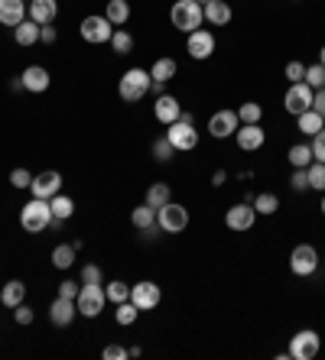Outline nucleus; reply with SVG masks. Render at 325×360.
<instances>
[{"label": "nucleus", "mask_w": 325, "mask_h": 360, "mask_svg": "<svg viewBox=\"0 0 325 360\" xmlns=\"http://www.w3.org/2000/svg\"><path fill=\"white\" fill-rule=\"evenodd\" d=\"M52 221L56 218H52V208L46 198H30L20 208V227H23L26 234H43Z\"/></svg>", "instance_id": "nucleus-1"}, {"label": "nucleus", "mask_w": 325, "mask_h": 360, "mask_svg": "<svg viewBox=\"0 0 325 360\" xmlns=\"http://www.w3.org/2000/svg\"><path fill=\"white\" fill-rule=\"evenodd\" d=\"M170 20L179 33H196L198 26L205 23V13H202V4L198 0H176L170 10Z\"/></svg>", "instance_id": "nucleus-2"}, {"label": "nucleus", "mask_w": 325, "mask_h": 360, "mask_svg": "<svg viewBox=\"0 0 325 360\" xmlns=\"http://www.w3.org/2000/svg\"><path fill=\"white\" fill-rule=\"evenodd\" d=\"M150 88H153V78H150V72H144V68H127L124 78H120V84H117L120 98L127 101V104H137Z\"/></svg>", "instance_id": "nucleus-3"}, {"label": "nucleus", "mask_w": 325, "mask_h": 360, "mask_svg": "<svg viewBox=\"0 0 325 360\" xmlns=\"http://www.w3.org/2000/svg\"><path fill=\"white\" fill-rule=\"evenodd\" d=\"M166 140L176 146V153H189L198 146V130L192 124V114H182L179 120H172L170 130H166Z\"/></svg>", "instance_id": "nucleus-4"}, {"label": "nucleus", "mask_w": 325, "mask_h": 360, "mask_svg": "<svg viewBox=\"0 0 325 360\" xmlns=\"http://www.w3.org/2000/svg\"><path fill=\"white\" fill-rule=\"evenodd\" d=\"M156 227L166 231V234H182L189 227V211L176 201H166L162 208H156Z\"/></svg>", "instance_id": "nucleus-5"}, {"label": "nucleus", "mask_w": 325, "mask_h": 360, "mask_svg": "<svg viewBox=\"0 0 325 360\" xmlns=\"http://www.w3.org/2000/svg\"><path fill=\"white\" fill-rule=\"evenodd\" d=\"M78 315H85V319H98L104 311V305H108V295H104V283L101 285H82L78 289Z\"/></svg>", "instance_id": "nucleus-6"}, {"label": "nucleus", "mask_w": 325, "mask_h": 360, "mask_svg": "<svg viewBox=\"0 0 325 360\" xmlns=\"http://www.w3.org/2000/svg\"><path fill=\"white\" fill-rule=\"evenodd\" d=\"M82 39L85 42H91V46H101V42H111V36H114V23L108 17H85L82 20Z\"/></svg>", "instance_id": "nucleus-7"}, {"label": "nucleus", "mask_w": 325, "mask_h": 360, "mask_svg": "<svg viewBox=\"0 0 325 360\" xmlns=\"http://www.w3.org/2000/svg\"><path fill=\"white\" fill-rule=\"evenodd\" d=\"M319 347H322V338L312 331V328H302L300 335H293V341H290V357L293 360H312L319 354Z\"/></svg>", "instance_id": "nucleus-8"}, {"label": "nucleus", "mask_w": 325, "mask_h": 360, "mask_svg": "<svg viewBox=\"0 0 325 360\" xmlns=\"http://www.w3.org/2000/svg\"><path fill=\"white\" fill-rule=\"evenodd\" d=\"M290 269L293 276H312L319 269V253L316 247H309V243H300V247H293L290 253Z\"/></svg>", "instance_id": "nucleus-9"}, {"label": "nucleus", "mask_w": 325, "mask_h": 360, "mask_svg": "<svg viewBox=\"0 0 325 360\" xmlns=\"http://www.w3.org/2000/svg\"><path fill=\"white\" fill-rule=\"evenodd\" d=\"M312 88H309L306 82H296V84H290V91H286V98H283V108L290 110L293 117H300L302 110H309L312 108Z\"/></svg>", "instance_id": "nucleus-10"}, {"label": "nucleus", "mask_w": 325, "mask_h": 360, "mask_svg": "<svg viewBox=\"0 0 325 360\" xmlns=\"http://www.w3.org/2000/svg\"><path fill=\"white\" fill-rule=\"evenodd\" d=\"M30 192H33V198H56V195L62 192V176L56 172V169H46V172H39V176H33V185H30Z\"/></svg>", "instance_id": "nucleus-11"}, {"label": "nucleus", "mask_w": 325, "mask_h": 360, "mask_svg": "<svg viewBox=\"0 0 325 360\" xmlns=\"http://www.w3.org/2000/svg\"><path fill=\"white\" fill-rule=\"evenodd\" d=\"M160 299H162L160 285L150 283V279H144V283H137V285H130V302H134L140 311L156 309V305H160Z\"/></svg>", "instance_id": "nucleus-12"}, {"label": "nucleus", "mask_w": 325, "mask_h": 360, "mask_svg": "<svg viewBox=\"0 0 325 360\" xmlns=\"http://www.w3.org/2000/svg\"><path fill=\"white\" fill-rule=\"evenodd\" d=\"M241 127L238 120V110H215L212 117H208V134L215 140H224V136H234V130Z\"/></svg>", "instance_id": "nucleus-13"}, {"label": "nucleus", "mask_w": 325, "mask_h": 360, "mask_svg": "<svg viewBox=\"0 0 325 360\" xmlns=\"http://www.w3.org/2000/svg\"><path fill=\"white\" fill-rule=\"evenodd\" d=\"M186 52L192 56V59H208V56H215V36L208 33L205 26H198L196 33H189V39H186Z\"/></svg>", "instance_id": "nucleus-14"}, {"label": "nucleus", "mask_w": 325, "mask_h": 360, "mask_svg": "<svg viewBox=\"0 0 325 360\" xmlns=\"http://www.w3.org/2000/svg\"><path fill=\"white\" fill-rule=\"evenodd\" d=\"M254 221H257V211L250 201H241V205L228 208V214H224V224L231 227V231H250Z\"/></svg>", "instance_id": "nucleus-15"}, {"label": "nucleus", "mask_w": 325, "mask_h": 360, "mask_svg": "<svg viewBox=\"0 0 325 360\" xmlns=\"http://www.w3.org/2000/svg\"><path fill=\"white\" fill-rule=\"evenodd\" d=\"M75 315H78L75 299H65V295H59V299L49 305V321L56 328H69L72 321H75Z\"/></svg>", "instance_id": "nucleus-16"}, {"label": "nucleus", "mask_w": 325, "mask_h": 360, "mask_svg": "<svg viewBox=\"0 0 325 360\" xmlns=\"http://www.w3.org/2000/svg\"><path fill=\"white\" fill-rule=\"evenodd\" d=\"M26 13H30L33 23L49 26L52 20L59 17V0H26Z\"/></svg>", "instance_id": "nucleus-17"}, {"label": "nucleus", "mask_w": 325, "mask_h": 360, "mask_svg": "<svg viewBox=\"0 0 325 360\" xmlns=\"http://www.w3.org/2000/svg\"><path fill=\"white\" fill-rule=\"evenodd\" d=\"M234 140H238V146H241V150L254 153V150H260V146H264L267 134H264V130H260V124H241L238 130H234Z\"/></svg>", "instance_id": "nucleus-18"}, {"label": "nucleus", "mask_w": 325, "mask_h": 360, "mask_svg": "<svg viewBox=\"0 0 325 360\" xmlns=\"http://www.w3.org/2000/svg\"><path fill=\"white\" fill-rule=\"evenodd\" d=\"M153 117L160 120V124L170 127L172 120L182 117V104L172 98V94H160V98H156V104H153Z\"/></svg>", "instance_id": "nucleus-19"}, {"label": "nucleus", "mask_w": 325, "mask_h": 360, "mask_svg": "<svg viewBox=\"0 0 325 360\" xmlns=\"http://www.w3.org/2000/svg\"><path fill=\"white\" fill-rule=\"evenodd\" d=\"M20 82H23L26 91L43 94L46 88H49V72H46L43 65H30V68H23V75H20Z\"/></svg>", "instance_id": "nucleus-20"}, {"label": "nucleus", "mask_w": 325, "mask_h": 360, "mask_svg": "<svg viewBox=\"0 0 325 360\" xmlns=\"http://www.w3.org/2000/svg\"><path fill=\"white\" fill-rule=\"evenodd\" d=\"M26 20V0H0V23L20 26Z\"/></svg>", "instance_id": "nucleus-21"}, {"label": "nucleus", "mask_w": 325, "mask_h": 360, "mask_svg": "<svg viewBox=\"0 0 325 360\" xmlns=\"http://www.w3.org/2000/svg\"><path fill=\"white\" fill-rule=\"evenodd\" d=\"M202 13H205V23H212V26H228L231 23V7L224 4V0H212V4H205L202 7Z\"/></svg>", "instance_id": "nucleus-22"}, {"label": "nucleus", "mask_w": 325, "mask_h": 360, "mask_svg": "<svg viewBox=\"0 0 325 360\" xmlns=\"http://www.w3.org/2000/svg\"><path fill=\"white\" fill-rule=\"evenodd\" d=\"M0 302H4L7 309H17V305H23V302H26V283H20V279H10V283L0 289Z\"/></svg>", "instance_id": "nucleus-23"}, {"label": "nucleus", "mask_w": 325, "mask_h": 360, "mask_svg": "<svg viewBox=\"0 0 325 360\" xmlns=\"http://www.w3.org/2000/svg\"><path fill=\"white\" fill-rule=\"evenodd\" d=\"M39 30H43V26L26 17L20 26H13V39H17V46H36V42H39Z\"/></svg>", "instance_id": "nucleus-24"}, {"label": "nucleus", "mask_w": 325, "mask_h": 360, "mask_svg": "<svg viewBox=\"0 0 325 360\" xmlns=\"http://www.w3.org/2000/svg\"><path fill=\"white\" fill-rule=\"evenodd\" d=\"M296 127H300V134H306V136H316L319 130H322L325 127V117L322 114H319V110H302L300 117H296Z\"/></svg>", "instance_id": "nucleus-25"}, {"label": "nucleus", "mask_w": 325, "mask_h": 360, "mask_svg": "<svg viewBox=\"0 0 325 360\" xmlns=\"http://www.w3.org/2000/svg\"><path fill=\"white\" fill-rule=\"evenodd\" d=\"M176 59H156L153 68H150V78H153V84H166L170 78H176Z\"/></svg>", "instance_id": "nucleus-26"}, {"label": "nucleus", "mask_w": 325, "mask_h": 360, "mask_svg": "<svg viewBox=\"0 0 325 360\" xmlns=\"http://www.w3.org/2000/svg\"><path fill=\"white\" fill-rule=\"evenodd\" d=\"M49 208H52V218L56 221H69L72 214H75V201L69 198V195H56V198H49Z\"/></svg>", "instance_id": "nucleus-27"}, {"label": "nucleus", "mask_w": 325, "mask_h": 360, "mask_svg": "<svg viewBox=\"0 0 325 360\" xmlns=\"http://www.w3.org/2000/svg\"><path fill=\"white\" fill-rule=\"evenodd\" d=\"M130 221H134V227H140V231H153L156 227V208L153 205H140V208H134Z\"/></svg>", "instance_id": "nucleus-28"}, {"label": "nucleus", "mask_w": 325, "mask_h": 360, "mask_svg": "<svg viewBox=\"0 0 325 360\" xmlns=\"http://www.w3.org/2000/svg\"><path fill=\"white\" fill-rule=\"evenodd\" d=\"M104 17L111 20L114 26H124L130 20V4L127 0H108V10H104Z\"/></svg>", "instance_id": "nucleus-29"}, {"label": "nucleus", "mask_w": 325, "mask_h": 360, "mask_svg": "<svg viewBox=\"0 0 325 360\" xmlns=\"http://www.w3.org/2000/svg\"><path fill=\"white\" fill-rule=\"evenodd\" d=\"M75 243H59L56 250H52V266L56 269H69L72 263H75Z\"/></svg>", "instance_id": "nucleus-30"}, {"label": "nucleus", "mask_w": 325, "mask_h": 360, "mask_svg": "<svg viewBox=\"0 0 325 360\" xmlns=\"http://www.w3.org/2000/svg\"><path fill=\"white\" fill-rule=\"evenodd\" d=\"M166 201H172V192H170V185L166 182H156L146 188V205H153V208H162Z\"/></svg>", "instance_id": "nucleus-31"}, {"label": "nucleus", "mask_w": 325, "mask_h": 360, "mask_svg": "<svg viewBox=\"0 0 325 360\" xmlns=\"http://www.w3.org/2000/svg\"><path fill=\"white\" fill-rule=\"evenodd\" d=\"M309 162H312V146H309V143H296V146H290V166L293 169H306Z\"/></svg>", "instance_id": "nucleus-32"}, {"label": "nucleus", "mask_w": 325, "mask_h": 360, "mask_svg": "<svg viewBox=\"0 0 325 360\" xmlns=\"http://www.w3.org/2000/svg\"><path fill=\"white\" fill-rule=\"evenodd\" d=\"M254 211L257 214H276V208H280V198H276L274 192H264V195H254Z\"/></svg>", "instance_id": "nucleus-33"}, {"label": "nucleus", "mask_w": 325, "mask_h": 360, "mask_svg": "<svg viewBox=\"0 0 325 360\" xmlns=\"http://www.w3.org/2000/svg\"><path fill=\"white\" fill-rule=\"evenodd\" d=\"M104 295H108V302H114V305H120V302L130 299V285L120 283V279H111V283L104 285Z\"/></svg>", "instance_id": "nucleus-34"}, {"label": "nucleus", "mask_w": 325, "mask_h": 360, "mask_svg": "<svg viewBox=\"0 0 325 360\" xmlns=\"http://www.w3.org/2000/svg\"><path fill=\"white\" fill-rule=\"evenodd\" d=\"M306 176H309V188H316V192H325V162H309L306 166Z\"/></svg>", "instance_id": "nucleus-35"}, {"label": "nucleus", "mask_w": 325, "mask_h": 360, "mask_svg": "<svg viewBox=\"0 0 325 360\" xmlns=\"http://www.w3.org/2000/svg\"><path fill=\"white\" fill-rule=\"evenodd\" d=\"M111 49L117 52V56H130V49H134V36H130L127 30H114V36H111Z\"/></svg>", "instance_id": "nucleus-36"}, {"label": "nucleus", "mask_w": 325, "mask_h": 360, "mask_svg": "<svg viewBox=\"0 0 325 360\" xmlns=\"http://www.w3.org/2000/svg\"><path fill=\"white\" fill-rule=\"evenodd\" d=\"M260 117H264V108H260L257 101L241 104V110H238V120H241V124H260Z\"/></svg>", "instance_id": "nucleus-37"}, {"label": "nucleus", "mask_w": 325, "mask_h": 360, "mask_svg": "<svg viewBox=\"0 0 325 360\" xmlns=\"http://www.w3.org/2000/svg\"><path fill=\"white\" fill-rule=\"evenodd\" d=\"M137 305H134V302H120V305H117V311H114V319H117V325H124V328H127V325H134V321H137Z\"/></svg>", "instance_id": "nucleus-38"}, {"label": "nucleus", "mask_w": 325, "mask_h": 360, "mask_svg": "<svg viewBox=\"0 0 325 360\" xmlns=\"http://www.w3.org/2000/svg\"><path fill=\"white\" fill-rule=\"evenodd\" d=\"M302 82L312 88V91H319V88H325V65L319 62V65H309L306 75H302Z\"/></svg>", "instance_id": "nucleus-39"}, {"label": "nucleus", "mask_w": 325, "mask_h": 360, "mask_svg": "<svg viewBox=\"0 0 325 360\" xmlns=\"http://www.w3.org/2000/svg\"><path fill=\"white\" fill-rule=\"evenodd\" d=\"M101 283H104L101 266H94V263H85V266H82V285H101Z\"/></svg>", "instance_id": "nucleus-40"}, {"label": "nucleus", "mask_w": 325, "mask_h": 360, "mask_svg": "<svg viewBox=\"0 0 325 360\" xmlns=\"http://www.w3.org/2000/svg\"><path fill=\"white\" fill-rule=\"evenodd\" d=\"M172 153H176V146H172L166 136H160V140H153V156L160 162H170L172 160Z\"/></svg>", "instance_id": "nucleus-41"}, {"label": "nucleus", "mask_w": 325, "mask_h": 360, "mask_svg": "<svg viewBox=\"0 0 325 360\" xmlns=\"http://www.w3.org/2000/svg\"><path fill=\"white\" fill-rule=\"evenodd\" d=\"M312 160L316 162H325V127L312 136Z\"/></svg>", "instance_id": "nucleus-42"}, {"label": "nucleus", "mask_w": 325, "mask_h": 360, "mask_svg": "<svg viewBox=\"0 0 325 360\" xmlns=\"http://www.w3.org/2000/svg\"><path fill=\"white\" fill-rule=\"evenodd\" d=\"M10 182H13V188H30L33 176H30L26 169H13V172H10Z\"/></svg>", "instance_id": "nucleus-43"}, {"label": "nucleus", "mask_w": 325, "mask_h": 360, "mask_svg": "<svg viewBox=\"0 0 325 360\" xmlns=\"http://www.w3.org/2000/svg\"><path fill=\"white\" fill-rule=\"evenodd\" d=\"M101 357L104 360H124V357H130V351L127 347H120V344H108V347L101 351Z\"/></svg>", "instance_id": "nucleus-44"}, {"label": "nucleus", "mask_w": 325, "mask_h": 360, "mask_svg": "<svg viewBox=\"0 0 325 360\" xmlns=\"http://www.w3.org/2000/svg\"><path fill=\"white\" fill-rule=\"evenodd\" d=\"M290 185L296 188V192H306V188H309V176H306V169H293Z\"/></svg>", "instance_id": "nucleus-45"}, {"label": "nucleus", "mask_w": 325, "mask_h": 360, "mask_svg": "<svg viewBox=\"0 0 325 360\" xmlns=\"http://www.w3.org/2000/svg\"><path fill=\"white\" fill-rule=\"evenodd\" d=\"M302 75H306V65H302V62H290V65H286V78H290V84L302 82Z\"/></svg>", "instance_id": "nucleus-46"}, {"label": "nucleus", "mask_w": 325, "mask_h": 360, "mask_svg": "<svg viewBox=\"0 0 325 360\" xmlns=\"http://www.w3.org/2000/svg\"><path fill=\"white\" fill-rule=\"evenodd\" d=\"M13 319H17V325H33V309L30 305H17Z\"/></svg>", "instance_id": "nucleus-47"}, {"label": "nucleus", "mask_w": 325, "mask_h": 360, "mask_svg": "<svg viewBox=\"0 0 325 360\" xmlns=\"http://www.w3.org/2000/svg\"><path fill=\"white\" fill-rule=\"evenodd\" d=\"M78 289H82V283H72V279H65V283L59 285V295H65V299H78Z\"/></svg>", "instance_id": "nucleus-48"}, {"label": "nucleus", "mask_w": 325, "mask_h": 360, "mask_svg": "<svg viewBox=\"0 0 325 360\" xmlns=\"http://www.w3.org/2000/svg\"><path fill=\"white\" fill-rule=\"evenodd\" d=\"M312 110H319V114L325 117V88H319V91L312 94Z\"/></svg>", "instance_id": "nucleus-49"}, {"label": "nucleus", "mask_w": 325, "mask_h": 360, "mask_svg": "<svg viewBox=\"0 0 325 360\" xmlns=\"http://www.w3.org/2000/svg\"><path fill=\"white\" fill-rule=\"evenodd\" d=\"M39 42H56V26H43V30H39Z\"/></svg>", "instance_id": "nucleus-50"}, {"label": "nucleus", "mask_w": 325, "mask_h": 360, "mask_svg": "<svg viewBox=\"0 0 325 360\" xmlns=\"http://www.w3.org/2000/svg\"><path fill=\"white\" fill-rule=\"evenodd\" d=\"M319 62H322V65H325V46H322V52H319Z\"/></svg>", "instance_id": "nucleus-51"}, {"label": "nucleus", "mask_w": 325, "mask_h": 360, "mask_svg": "<svg viewBox=\"0 0 325 360\" xmlns=\"http://www.w3.org/2000/svg\"><path fill=\"white\" fill-rule=\"evenodd\" d=\"M198 4H202V7H205V4H212V0H198Z\"/></svg>", "instance_id": "nucleus-52"}, {"label": "nucleus", "mask_w": 325, "mask_h": 360, "mask_svg": "<svg viewBox=\"0 0 325 360\" xmlns=\"http://www.w3.org/2000/svg\"><path fill=\"white\" fill-rule=\"evenodd\" d=\"M322 214H325V198H322Z\"/></svg>", "instance_id": "nucleus-53"}]
</instances>
